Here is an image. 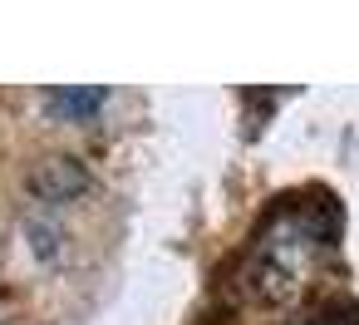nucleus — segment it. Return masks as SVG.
Masks as SVG:
<instances>
[{
	"instance_id": "f257e3e1",
	"label": "nucleus",
	"mask_w": 359,
	"mask_h": 325,
	"mask_svg": "<svg viewBox=\"0 0 359 325\" xmlns=\"http://www.w3.org/2000/svg\"><path fill=\"white\" fill-rule=\"evenodd\" d=\"M334 207L330 202H285L266 217L246 256V291L261 305H285L310 291L320 266L334 251Z\"/></svg>"
},
{
	"instance_id": "f03ea898",
	"label": "nucleus",
	"mask_w": 359,
	"mask_h": 325,
	"mask_svg": "<svg viewBox=\"0 0 359 325\" xmlns=\"http://www.w3.org/2000/svg\"><path fill=\"white\" fill-rule=\"evenodd\" d=\"M84 187H89V168L79 158H69V153H50L25 173V192L35 202H69Z\"/></svg>"
},
{
	"instance_id": "7ed1b4c3",
	"label": "nucleus",
	"mask_w": 359,
	"mask_h": 325,
	"mask_svg": "<svg viewBox=\"0 0 359 325\" xmlns=\"http://www.w3.org/2000/svg\"><path fill=\"white\" fill-rule=\"evenodd\" d=\"M109 104V89H99V84H65V89H50L45 94V109L55 114V119H89V114H99Z\"/></svg>"
},
{
	"instance_id": "20e7f679",
	"label": "nucleus",
	"mask_w": 359,
	"mask_h": 325,
	"mask_svg": "<svg viewBox=\"0 0 359 325\" xmlns=\"http://www.w3.org/2000/svg\"><path fill=\"white\" fill-rule=\"evenodd\" d=\"M25 237H30V251H35V256H45V261H50V256H55V246H60V232H55L50 222H25Z\"/></svg>"
},
{
	"instance_id": "39448f33",
	"label": "nucleus",
	"mask_w": 359,
	"mask_h": 325,
	"mask_svg": "<svg viewBox=\"0 0 359 325\" xmlns=\"http://www.w3.org/2000/svg\"><path fill=\"white\" fill-rule=\"evenodd\" d=\"M310 325H339V320H310Z\"/></svg>"
}]
</instances>
